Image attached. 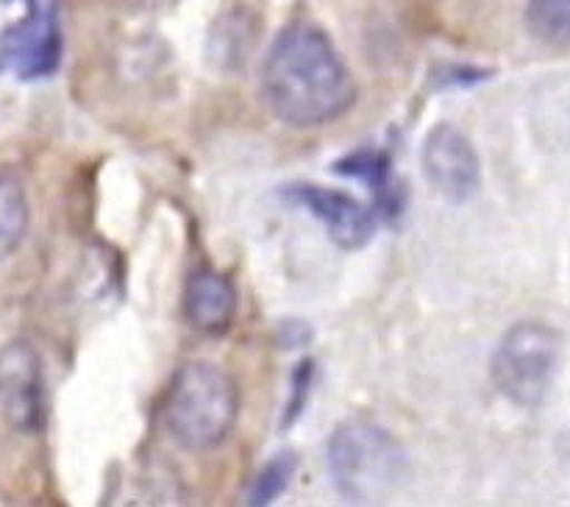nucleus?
I'll use <instances>...</instances> for the list:
<instances>
[{
	"mask_svg": "<svg viewBox=\"0 0 570 507\" xmlns=\"http://www.w3.org/2000/svg\"><path fill=\"white\" fill-rule=\"evenodd\" d=\"M562 334L543 321H521L504 332L490 360L495 390L523 410H538L554 388Z\"/></svg>",
	"mask_w": 570,
	"mask_h": 507,
	"instance_id": "obj_4",
	"label": "nucleus"
},
{
	"mask_svg": "<svg viewBox=\"0 0 570 507\" xmlns=\"http://www.w3.org/2000/svg\"><path fill=\"white\" fill-rule=\"evenodd\" d=\"M315 360H301L298 365L293 368V377H289V399L287 404H284V412H282V429H289L295 421H298L301 416H304V410L309 407V399H312V384H315Z\"/></svg>",
	"mask_w": 570,
	"mask_h": 507,
	"instance_id": "obj_15",
	"label": "nucleus"
},
{
	"mask_svg": "<svg viewBox=\"0 0 570 507\" xmlns=\"http://www.w3.org/2000/svg\"><path fill=\"white\" fill-rule=\"evenodd\" d=\"M527 31L551 48L570 45V0H527Z\"/></svg>",
	"mask_w": 570,
	"mask_h": 507,
	"instance_id": "obj_13",
	"label": "nucleus"
},
{
	"mask_svg": "<svg viewBox=\"0 0 570 507\" xmlns=\"http://www.w3.org/2000/svg\"><path fill=\"white\" fill-rule=\"evenodd\" d=\"M262 100L287 126L317 128L354 109L356 84L332 37L315 22L293 20L267 48Z\"/></svg>",
	"mask_w": 570,
	"mask_h": 507,
	"instance_id": "obj_1",
	"label": "nucleus"
},
{
	"mask_svg": "<svg viewBox=\"0 0 570 507\" xmlns=\"http://www.w3.org/2000/svg\"><path fill=\"white\" fill-rule=\"evenodd\" d=\"M334 488L351 505H379L395 496L410 477V457L393 432L373 421L340 423L326 443Z\"/></svg>",
	"mask_w": 570,
	"mask_h": 507,
	"instance_id": "obj_2",
	"label": "nucleus"
},
{
	"mask_svg": "<svg viewBox=\"0 0 570 507\" xmlns=\"http://www.w3.org/2000/svg\"><path fill=\"white\" fill-rule=\"evenodd\" d=\"M161 418L170 438L184 449H217L237 427V382L212 362H184L167 388Z\"/></svg>",
	"mask_w": 570,
	"mask_h": 507,
	"instance_id": "obj_3",
	"label": "nucleus"
},
{
	"mask_svg": "<svg viewBox=\"0 0 570 507\" xmlns=\"http://www.w3.org/2000/svg\"><path fill=\"white\" fill-rule=\"evenodd\" d=\"M423 176L449 204H468L482 187V162L471 137L454 123H438L423 139Z\"/></svg>",
	"mask_w": 570,
	"mask_h": 507,
	"instance_id": "obj_7",
	"label": "nucleus"
},
{
	"mask_svg": "<svg viewBox=\"0 0 570 507\" xmlns=\"http://www.w3.org/2000/svg\"><path fill=\"white\" fill-rule=\"evenodd\" d=\"M295 471H298V457L295 451H278L276 457L262 466V471L254 477V485L248 490V505L267 507L289 488Z\"/></svg>",
	"mask_w": 570,
	"mask_h": 507,
	"instance_id": "obj_14",
	"label": "nucleus"
},
{
	"mask_svg": "<svg viewBox=\"0 0 570 507\" xmlns=\"http://www.w3.org/2000/svg\"><path fill=\"white\" fill-rule=\"evenodd\" d=\"M256 39H259V26H256L254 14L245 6H237L234 11L217 14L215 26L209 31L206 53H209V61L217 70L234 72L245 67L250 50L256 48Z\"/></svg>",
	"mask_w": 570,
	"mask_h": 507,
	"instance_id": "obj_11",
	"label": "nucleus"
},
{
	"mask_svg": "<svg viewBox=\"0 0 570 507\" xmlns=\"http://www.w3.org/2000/svg\"><path fill=\"white\" fill-rule=\"evenodd\" d=\"M134 6H142V9H167V6L178 3V0H131Z\"/></svg>",
	"mask_w": 570,
	"mask_h": 507,
	"instance_id": "obj_17",
	"label": "nucleus"
},
{
	"mask_svg": "<svg viewBox=\"0 0 570 507\" xmlns=\"http://www.w3.org/2000/svg\"><path fill=\"white\" fill-rule=\"evenodd\" d=\"M239 295L232 279L215 267H198L189 273L184 287V318L204 334H223L237 318Z\"/></svg>",
	"mask_w": 570,
	"mask_h": 507,
	"instance_id": "obj_9",
	"label": "nucleus"
},
{
	"mask_svg": "<svg viewBox=\"0 0 570 507\" xmlns=\"http://www.w3.org/2000/svg\"><path fill=\"white\" fill-rule=\"evenodd\" d=\"M334 173L345 178H360L367 184V189L373 193V204H376L379 215L395 221L401 215V187H395L393 176V159H390L387 150L382 148H360L351 150L348 156L334 162Z\"/></svg>",
	"mask_w": 570,
	"mask_h": 507,
	"instance_id": "obj_10",
	"label": "nucleus"
},
{
	"mask_svg": "<svg viewBox=\"0 0 570 507\" xmlns=\"http://www.w3.org/2000/svg\"><path fill=\"white\" fill-rule=\"evenodd\" d=\"M278 345L284 349H298V345H306L312 340V329L306 326L304 321H284L282 329H278Z\"/></svg>",
	"mask_w": 570,
	"mask_h": 507,
	"instance_id": "obj_16",
	"label": "nucleus"
},
{
	"mask_svg": "<svg viewBox=\"0 0 570 507\" xmlns=\"http://www.w3.org/2000/svg\"><path fill=\"white\" fill-rule=\"evenodd\" d=\"M284 204L301 206L315 221L323 223L328 240L343 251H360L376 237V215L362 201L343 189L323 187V184H284L278 189Z\"/></svg>",
	"mask_w": 570,
	"mask_h": 507,
	"instance_id": "obj_8",
	"label": "nucleus"
},
{
	"mask_svg": "<svg viewBox=\"0 0 570 507\" xmlns=\"http://www.w3.org/2000/svg\"><path fill=\"white\" fill-rule=\"evenodd\" d=\"M28 198L14 170H0V260L14 254L28 232Z\"/></svg>",
	"mask_w": 570,
	"mask_h": 507,
	"instance_id": "obj_12",
	"label": "nucleus"
},
{
	"mask_svg": "<svg viewBox=\"0 0 570 507\" xmlns=\"http://www.w3.org/2000/svg\"><path fill=\"white\" fill-rule=\"evenodd\" d=\"M65 56V33L56 6L33 0L26 14L0 33V72L17 81H45L56 76Z\"/></svg>",
	"mask_w": 570,
	"mask_h": 507,
	"instance_id": "obj_5",
	"label": "nucleus"
},
{
	"mask_svg": "<svg viewBox=\"0 0 570 507\" xmlns=\"http://www.w3.org/2000/svg\"><path fill=\"white\" fill-rule=\"evenodd\" d=\"M0 418L20 435H39L48 423L42 357L28 340L0 349Z\"/></svg>",
	"mask_w": 570,
	"mask_h": 507,
	"instance_id": "obj_6",
	"label": "nucleus"
}]
</instances>
